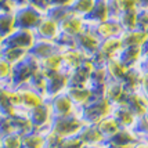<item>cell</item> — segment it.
Here are the masks:
<instances>
[{
	"label": "cell",
	"mask_w": 148,
	"mask_h": 148,
	"mask_svg": "<svg viewBox=\"0 0 148 148\" xmlns=\"http://www.w3.org/2000/svg\"><path fill=\"white\" fill-rule=\"evenodd\" d=\"M114 105L105 98H93L89 104H86L83 108H79L77 114L80 116V119L83 123H93V125H98L104 118L111 115Z\"/></svg>",
	"instance_id": "6da1fadb"
},
{
	"label": "cell",
	"mask_w": 148,
	"mask_h": 148,
	"mask_svg": "<svg viewBox=\"0 0 148 148\" xmlns=\"http://www.w3.org/2000/svg\"><path fill=\"white\" fill-rule=\"evenodd\" d=\"M83 121L80 119V116H79L76 111L75 114H71V115L53 118L49 130L56 133L57 136H60L61 138H66V137L79 134V132L83 127Z\"/></svg>",
	"instance_id": "7a4b0ae2"
},
{
	"label": "cell",
	"mask_w": 148,
	"mask_h": 148,
	"mask_svg": "<svg viewBox=\"0 0 148 148\" xmlns=\"http://www.w3.org/2000/svg\"><path fill=\"white\" fill-rule=\"evenodd\" d=\"M14 15H15L17 29L35 31L36 26L40 24V21L45 18V11H42L40 8L32 6V4L25 3L14 11Z\"/></svg>",
	"instance_id": "3957f363"
},
{
	"label": "cell",
	"mask_w": 148,
	"mask_h": 148,
	"mask_svg": "<svg viewBox=\"0 0 148 148\" xmlns=\"http://www.w3.org/2000/svg\"><path fill=\"white\" fill-rule=\"evenodd\" d=\"M40 71V65L36 58L28 54L21 62L14 65V76H13V87H22L26 86L28 82Z\"/></svg>",
	"instance_id": "277c9868"
},
{
	"label": "cell",
	"mask_w": 148,
	"mask_h": 148,
	"mask_svg": "<svg viewBox=\"0 0 148 148\" xmlns=\"http://www.w3.org/2000/svg\"><path fill=\"white\" fill-rule=\"evenodd\" d=\"M101 45V39L98 38L94 28L87 24L86 29L76 38V49H79L86 57H91L96 51H98Z\"/></svg>",
	"instance_id": "5b68a950"
},
{
	"label": "cell",
	"mask_w": 148,
	"mask_h": 148,
	"mask_svg": "<svg viewBox=\"0 0 148 148\" xmlns=\"http://www.w3.org/2000/svg\"><path fill=\"white\" fill-rule=\"evenodd\" d=\"M36 42V36L33 31H28V29H15L8 38L3 39L1 46H10V47H17V49H22L29 53L32 49L33 43Z\"/></svg>",
	"instance_id": "8992f818"
},
{
	"label": "cell",
	"mask_w": 148,
	"mask_h": 148,
	"mask_svg": "<svg viewBox=\"0 0 148 148\" xmlns=\"http://www.w3.org/2000/svg\"><path fill=\"white\" fill-rule=\"evenodd\" d=\"M50 104V108H51V114L53 118H58V116H66L75 114L77 111L76 105L73 104V101L71 100L69 94L64 91V93H60L57 96L51 97L47 100Z\"/></svg>",
	"instance_id": "52a82bcc"
},
{
	"label": "cell",
	"mask_w": 148,
	"mask_h": 148,
	"mask_svg": "<svg viewBox=\"0 0 148 148\" xmlns=\"http://www.w3.org/2000/svg\"><path fill=\"white\" fill-rule=\"evenodd\" d=\"M68 79L69 75L64 71L51 73L49 76H46V98H51V97L57 96L60 93H64L68 89Z\"/></svg>",
	"instance_id": "ba28073f"
},
{
	"label": "cell",
	"mask_w": 148,
	"mask_h": 148,
	"mask_svg": "<svg viewBox=\"0 0 148 148\" xmlns=\"http://www.w3.org/2000/svg\"><path fill=\"white\" fill-rule=\"evenodd\" d=\"M29 119L32 122L33 129L42 130V132L49 130L50 123L53 121V114L49 101H46L45 104H42L40 107L35 108V110L29 111Z\"/></svg>",
	"instance_id": "9c48e42d"
},
{
	"label": "cell",
	"mask_w": 148,
	"mask_h": 148,
	"mask_svg": "<svg viewBox=\"0 0 148 148\" xmlns=\"http://www.w3.org/2000/svg\"><path fill=\"white\" fill-rule=\"evenodd\" d=\"M33 32H35L36 39L56 42L58 39V36L61 35V29H60V24H58L57 21L49 18L45 14V18L40 21V24L36 26V29Z\"/></svg>",
	"instance_id": "30bf717a"
},
{
	"label": "cell",
	"mask_w": 148,
	"mask_h": 148,
	"mask_svg": "<svg viewBox=\"0 0 148 148\" xmlns=\"http://www.w3.org/2000/svg\"><path fill=\"white\" fill-rule=\"evenodd\" d=\"M123 105H125L136 118L144 116L148 111V100L144 97V94H143L140 90L127 93L125 101H123Z\"/></svg>",
	"instance_id": "8fae6325"
},
{
	"label": "cell",
	"mask_w": 148,
	"mask_h": 148,
	"mask_svg": "<svg viewBox=\"0 0 148 148\" xmlns=\"http://www.w3.org/2000/svg\"><path fill=\"white\" fill-rule=\"evenodd\" d=\"M93 66H94V65L91 64L90 60L87 58L79 68H76L73 72L69 73L68 87H86V86H89Z\"/></svg>",
	"instance_id": "7c38bea8"
},
{
	"label": "cell",
	"mask_w": 148,
	"mask_h": 148,
	"mask_svg": "<svg viewBox=\"0 0 148 148\" xmlns=\"http://www.w3.org/2000/svg\"><path fill=\"white\" fill-rule=\"evenodd\" d=\"M18 89V93H19V103H21V107L22 108H25L28 111H32L35 108H38L40 107L42 104H45L47 101V98H46L43 94H40L38 91L32 90V89H29V87H17Z\"/></svg>",
	"instance_id": "4fadbf2b"
},
{
	"label": "cell",
	"mask_w": 148,
	"mask_h": 148,
	"mask_svg": "<svg viewBox=\"0 0 148 148\" xmlns=\"http://www.w3.org/2000/svg\"><path fill=\"white\" fill-rule=\"evenodd\" d=\"M94 28L96 33L98 35V38L101 40L110 38H121L123 35V28L121 26L119 21L115 18H110L107 21H104L101 24H97V25H91Z\"/></svg>",
	"instance_id": "5bb4252c"
},
{
	"label": "cell",
	"mask_w": 148,
	"mask_h": 148,
	"mask_svg": "<svg viewBox=\"0 0 148 148\" xmlns=\"http://www.w3.org/2000/svg\"><path fill=\"white\" fill-rule=\"evenodd\" d=\"M86 26H87V24H86V19H84L83 17L72 13L69 17H66V18L60 24V29H61V33H65V35L77 38V36L86 29Z\"/></svg>",
	"instance_id": "9a60e30c"
},
{
	"label": "cell",
	"mask_w": 148,
	"mask_h": 148,
	"mask_svg": "<svg viewBox=\"0 0 148 148\" xmlns=\"http://www.w3.org/2000/svg\"><path fill=\"white\" fill-rule=\"evenodd\" d=\"M61 56H62V71L66 72L68 75L76 68H79L87 60V57L79 49H71V50L62 51Z\"/></svg>",
	"instance_id": "2e32d148"
},
{
	"label": "cell",
	"mask_w": 148,
	"mask_h": 148,
	"mask_svg": "<svg viewBox=\"0 0 148 148\" xmlns=\"http://www.w3.org/2000/svg\"><path fill=\"white\" fill-rule=\"evenodd\" d=\"M56 53H61L58 46L56 45V42H49V40H40L36 39V42L33 43L32 49L29 50V56H32L33 58H36L38 61L45 60V58L50 57Z\"/></svg>",
	"instance_id": "e0dca14e"
},
{
	"label": "cell",
	"mask_w": 148,
	"mask_h": 148,
	"mask_svg": "<svg viewBox=\"0 0 148 148\" xmlns=\"http://www.w3.org/2000/svg\"><path fill=\"white\" fill-rule=\"evenodd\" d=\"M110 7H108V0H96L94 7L87 17H84L86 24L89 25H97L104 21L110 19Z\"/></svg>",
	"instance_id": "ac0fdd59"
},
{
	"label": "cell",
	"mask_w": 148,
	"mask_h": 148,
	"mask_svg": "<svg viewBox=\"0 0 148 148\" xmlns=\"http://www.w3.org/2000/svg\"><path fill=\"white\" fill-rule=\"evenodd\" d=\"M77 136L84 145L86 144H105V137L103 136L101 130L98 129V125L84 123Z\"/></svg>",
	"instance_id": "d6986e66"
},
{
	"label": "cell",
	"mask_w": 148,
	"mask_h": 148,
	"mask_svg": "<svg viewBox=\"0 0 148 148\" xmlns=\"http://www.w3.org/2000/svg\"><path fill=\"white\" fill-rule=\"evenodd\" d=\"M126 94H127V91H126L122 82H119V80H108V83L105 86V98L112 105L123 104L125 98H126Z\"/></svg>",
	"instance_id": "ffe728a7"
},
{
	"label": "cell",
	"mask_w": 148,
	"mask_h": 148,
	"mask_svg": "<svg viewBox=\"0 0 148 148\" xmlns=\"http://www.w3.org/2000/svg\"><path fill=\"white\" fill-rule=\"evenodd\" d=\"M137 141H138V138L136 137V134L132 130L122 127L118 133H115L112 137H110V138L105 141V144L118 145V147H133Z\"/></svg>",
	"instance_id": "44dd1931"
},
{
	"label": "cell",
	"mask_w": 148,
	"mask_h": 148,
	"mask_svg": "<svg viewBox=\"0 0 148 148\" xmlns=\"http://www.w3.org/2000/svg\"><path fill=\"white\" fill-rule=\"evenodd\" d=\"M143 57V47H123L122 51L119 53L118 60L122 62L126 68H136L138 61Z\"/></svg>",
	"instance_id": "7402d4cb"
},
{
	"label": "cell",
	"mask_w": 148,
	"mask_h": 148,
	"mask_svg": "<svg viewBox=\"0 0 148 148\" xmlns=\"http://www.w3.org/2000/svg\"><path fill=\"white\" fill-rule=\"evenodd\" d=\"M66 93L69 94L71 100L73 101V104L76 105V108H83L86 104H89L93 98L91 90L89 86L86 87H68Z\"/></svg>",
	"instance_id": "603a6c76"
},
{
	"label": "cell",
	"mask_w": 148,
	"mask_h": 148,
	"mask_svg": "<svg viewBox=\"0 0 148 148\" xmlns=\"http://www.w3.org/2000/svg\"><path fill=\"white\" fill-rule=\"evenodd\" d=\"M111 115L115 118L118 123L125 127V129H130L136 122V118L132 112H130L123 104H118V105H114V108H112V112H111Z\"/></svg>",
	"instance_id": "cb8c5ba5"
},
{
	"label": "cell",
	"mask_w": 148,
	"mask_h": 148,
	"mask_svg": "<svg viewBox=\"0 0 148 148\" xmlns=\"http://www.w3.org/2000/svg\"><path fill=\"white\" fill-rule=\"evenodd\" d=\"M121 38L123 42V47H143L148 40V32L133 29V31L123 32Z\"/></svg>",
	"instance_id": "d4e9b609"
},
{
	"label": "cell",
	"mask_w": 148,
	"mask_h": 148,
	"mask_svg": "<svg viewBox=\"0 0 148 148\" xmlns=\"http://www.w3.org/2000/svg\"><path fill=\"white\" fill-rule=\"evenodd\" d=\"M22 145L24 148H46L47 145V137L46 132L33 129L29 133L22 136Z\"/></svg>",
	"instance_id": "484cf974"
},
{
	"label": "cell",
	"mask_w": 148,
	"mask_h": 148,
	"mask_svg": "<svg viewBox=\"0 0 148 148\" xmlns=\"http://www.w3.org/2000/svg\"><path fill=\"white\" fill-rule=\"evenodd\" d=\"M123 49V42L122 38H110L101 40V45H100V51L103 53L105 57L111 60V58H116L119 56V53L122 51Z\"/></svg>",
	"instance_id": "4316f807"
},
{
	"label": "cell",
	"mask_w": 148,
	"mask_h": 148,
	"mask_svg": "<svg viewBox=\"0 0 148 148\" xmlns=\"http://www.w3.org/2000/svg\"><path fill=\"white\" fill-rule=\"evenodd\" d=\"M39 65H40V71L45 73V76L62 71V56L61 53H56L45 60H40Z\"/></svg>",
	"instance_id": "83f0119b"
},
{
	"label": "cell",
	"mask_w": 148,
	"mask_h": 148,
	"mask_svg": "<svg viewBox=\"0 0 148 148\" xmlns=\"http://www.w3.org/2000/svg\"><path fill=\"white\" fill-rule=\"evenodd\" d=\"M143 79H144V75H143L141 72L137 69V66H136V68H130L129 71H127L126 76L123 77L122 83L127 93H130V91H137V90H140V87H141Z\"/></svg>",
	"instance_id": "f1b7e54d"
},
{
	"label": "cell",
	"mask_w": 148,
	"mask_h": 148,
	"mask_svg": "<svg viewBox=\"0 0 148 148\" xmlns=\"http://www.w3.org/2000/svg\"><path fill=\"white\" fill-rule=\"evenodd\" d=\"M105 68L108 72L110 80H119V82H122L123 77L126 76V73L129 71V68H126L118 58H111L105 64Z\"/></svg>",
	"instance_id": "f546056e"
},
{
	"label": "cell",
	"mask_w": 148,
	"mask_h": 148,
	"mask_svg": "<svg viewBox=\"0 0 148 148\" xmlns=\"http://www.w3.org/2000/svg\"><path fill=\"white\" fill-rule=\"evenodd\" d=\"M15 29H17V24H15L14 13L0 11V36L1 39L8 38Z\"/></svg>",
	"instance_id": "4dcf8cb0"
},
{
	"label": "cell",
	"mask_w": 148,
	"mask_h": 148,
	"mask_svg": "<svg viewBox=\"0 0 148 148\" xmlns=\"http://www.w3.org/2000/svg\"><path fill=\"white\" fill-rule=\"evenodd\" d=\"M29 53L22 49H17V47H10V46H1V58H4L10 64L17 65L21 62L24 58L28 57Z\"/></svg>",
	"instance_id": "1f68e13d"
},
{
	"label": "cell",
	"mask_w": 148,
	"mask_h": 148,
	"mask_svg": "<svg viewBox=\"0 0 148 148\" xmlns=\"http://www.w3.org/2000/svg\"><path fill=\"white\" fill-rule=\"evenodd\" d=\"M108 80H110V77H108V72H107L105 65L93 66V71H91L90 75V82H89L90 87H104V86H107Z\"/></svg>",
	"instance_id": "d6a6232c"
},
{
	"label": "cell",
	"mask_w": 148,
	"mask_h": 148,
	"mask_svg": "<svg viewBox=\"0 0 148 148\" xmlns=\"http://www.w3.org/2000/svg\"><path fill=\"white\" fill-rule=\"evenodd\" d=\"M98 129L101 130L103 136L105 137V141H107L110 137H112L115 133H118L119 130L122 129V126L118 123V121H116L114 116L110 115V116H107V118H104L103 121L98 123Z\"/></svg>",
	"instance_id": "836d02e7"
},
{
	"label": "cell",
	"mask_w": 148,
	"mask_h": 148,
	"mask_svg": "<svg viewBox=\"0 0 148 148\" xmlns=\"http://www.w3.org/2000/svg\"><path fill=\"white\" fill-rule=\"evenodd\" d=\"M13 76H14V65L0 58V86L13 87Z\"/></svg>",
	"instance_id": "e575fe53"
},
{
	"label": "cell",
	"mask_w": 148,
	"mask_h": 148,
	"mask_svg": "<svg viewBox=\"0 0 148 148\" xmlns=\"http://www.w3.org/2000/svg\"><path fill=\"white\" fill-rule=\"evenodd\" d=\"M118 21L125 32L136 29L137 28V10H129V11L122 13L119 15Z\"/></svg>",
	"instance_id": "d590c367"
},
{
	"label": "cell",
	"mask_w": 148,
	"mask_h": 148,
	"mask_svg": "<svg viewBox=\"0 0 148 148\" xmlns=\"http://www.w3.org/2000/svg\"><path fill=\"white\" fill-rule=\"evenodd\" d=\"M45 14L49 17V18H51V19H54V21H57L58 24H61L66 17H69L72 14V10L71 8H66V7L50 6V4H49L47 8H46Z\"/></svg>",
	"instance_id": "8d00e7d4"
},
{
	"label": "cell",
	"mask_w": 148,
	"mask_h": 148,
	"mask_svg": "<svg viewBox=\"0 0 148 148\" xmlns=\"http://www.w3.org/2000/svg\"><path fill=\"white\" fill-rule=\"evenodd\" d=\"M94 3L96 0H73L71 6V10L73 14L76 15H80V17H87L90 11L94 7Z\"/></svg>",
	"instance_id": "74e56055"
},
{
	"label": "cell",
	"mask_w": 148,
	"mask_h": 148,
	"mask_svg": "<svg viewBox=\"0 0 148 148\" xmlns=\"http://www.w3.org/2000/svg\"><path fill=\"white\" fill-rule=\"evenodd\" d=\"M0 148H24L22 136L17 134V133L3 136L0 138Z\"/></svg>",
	"instance_id": "f35d334b"
},
{
	"label": "cell",
	"mask_w": 148,
	"mask_h": 148,
	"mask_svg": "<svg viewBox=\"0 0 148 148\" xmlns=\"http://www.w3.org/2000/svg\"><path fill=\"white\" fill-rule=\"evenodd\" d=\"M56 45L58 46L60 51H66V50H71V49H76V38L69 36V35H65L61 33L58 39L56 40Z\"/></svg>",
	"instance_id": "ab89813d"
},
{
	"label": "cell",
	"mask_w": 148,
	"mask_h": 148,
	"mask_svg": "<svg viewBox=\"0 0 148 148\" xmlns=\"http://www.w3.org/2000/svg\"><path fill=\"white\" fill-rule=\"evenodd\" d=\"M136 29L148 32V8L137 10V28Z\"/></svg>",
	"instance_id": "60d3db41"
},
{
	"label": "cell",
	"mask_w": 148,
	"mask_h": 148,
	"mask_svg": "<svg viewBox=\"0 0 148 148\" xmlns=\"http://www.w3.org/2000/svg\"><path fill=\"white\" fill-rule=\"evenodd\" d=\"M84 144L82 143V140L79 138V136H72V137H66L62 138L60 148H82Z\"/></svg>",
	"instance_id": "b9f144b4"
},
{
	"label": "cell",
	"mask_w": 148,
	"mask_h": 148,
	"mask_svg": "<svg viewBox=\"0 0 148 148\" xmlns=\"http://www.w3.org/2000/svg\"><path fill=\"white\" fill-rule=\"evenodd\" d=\"M137 69L141 72L144 76L148 75V56H143L141 57V60H140L138 64H137Z\"/></svg>",
	"instance_id": "7bdbcfd3"
},
{
	"label": "cell",
	"mask_w": 148,
	"mask_h": 148,
	"mask_svg": "<svg viewBox=\"0 0 148 148\" xmlns=\"http://www.w3.org/2000/svg\"><path fill=\"white\" fill-rule=\"evenodd\" d=\"M28 4H32V6L38 7V8H40L42 11H46V8H47V6H49V3L46 1V0H25Z\"/></svg>",
	"instance_id": "ee69618b"
},
{
	"label": "cell",
	"mask_w": 148,
	"mask_h": 148,
	"mask_svg": "<svg viewBox=\"0 0 148 148\" xmlns=\"http://www.w3.org/2000/svg\"><path fill=\"white\" fill-rule=\"evenodd\" d=\"M73 0H51L49 4L50 6H58V7H66V8H71Z\"/></svg>",
	"instance_id": "f6af8a7d"
},
{
	"label": "cell",
	"mask_w": 148,
	"mask_h": 148,
	"mask_svg": "<svg viewBox=\"0 0 148 148\" xmlns=\"http://www.w3.org/2000/svg\"><path fill=\"white\" fill-rule=\"evenodd\" d=\"M140 91H141L144 97L148 100V75L147 76H144L143 79V83H141V87H140Z\"/></svg>",
	"instance_id": "bcb514c9"
},
{
	"label": "cell",
	"mask_w": 148,
	"mask_h": 148,
	"mask_svg": "<svg viewBox=\"0 0 148 148\" xmlns=\"http://www.w3.org/2000/svg\"><path fill=\"white\" fill-rule=\"evenodd\" d=\"M82 148H107L105 144H86Z\"/></svg>",
	"instance_id": "7dc6e473"
},
{
	"label": "cell",
	"mask_w": 148,
	"mask_h": 148,
	"mask_svg": "<svg viewBox=\"0 0 148 148\" xmlns=\"http://www.w3.org/2000/svg\"><path fill=\"white\" fill-rule=\"evenodd\" d=\"M140 1V8H148V0H138Z\"/></svg>",
	"instance_id": "c3c4849f"
},
{
	"label": "cell",
	"mask_w": 148,
	"mask_h": 148,
	"mask_svg": "<svg viewBox=\"0 0 148 148\" xmlns=\"http://www.w3.org/2000/svg\"><path fill=\"white\" fill-rule=\"evenodd\" d=\"M143 56H148V40L145 42V45L143 46Z\"/></svg>",
	"instance_id": "681fc988"
},
{
	"label": "cell",
	"mask_w": 148,
	"mask_h": 148,
	"mask_svg": "<svg viewBox=\"0 0 148 148\" xmlns=\"http://www.w3.org/2000/svg\"><path fill=\"white\" fill-rule=\"evenodd\" d=\"M107 148H132V147H118V145H110V144H105Z\"/></svg>",
	"instance_id": "f907efd6"
},
{
	"label": "cell",
	"mask_w": 148,
	"mask_h": 148,
	"mask_svg": "<svg viewBox=\"0 0 148 148\" xmlns=\"http://www.w3.org/2000/svg\"><path fill=\"white\" fill-rule=\"evenodd\" d=\"M0 58H1V45H0Z\"/></svg>",
	"instance_id": "816d5d0a"
},
{
	"label": "cell",
	"mask_w": 148,
	"mask_h": 148,
	"mask_svg": "<svg viewBox=\"0 0 148 148\" xmlns=\"http://www.w3.org/2000/svg\"><path fill=\"white\" fill-rule=\"evenodd\" d=\"M1 42H3V39H1V36H0V45H1Z\"/></svg>",
	"instance_id": "f5cc1de1"
},
{
	"label": "cell",
	"mask_w": 148,
	"mask_h": 148,
	"mask_svg": "<svg viewBox=\"0 0 148 148\" xmlns=\"http://www.w3.org/2000/svg\"><path fill=\"white\" fill-rule=\"evenodd\" d=\"M46 1H47V3H50V1H51V0H46Z\"/></svg>",
	"instance_id": "db71d44e"
},
{
	"label": "cell",
	"mask_w": 148,
	"mask_h": 148,
	"mask_svg": "<svg viewBox=\"0 0 148 148\" xmlns=\"http://www.w3.org/2000/svg\"><path fill=\"white\" fill-rule=\"evenodd\" d=\"M145 116H147V118H148V111H147V114H145Z\"/></svg>",
	"instance_id": "11a10c76"
},
{
	"label": "cell",
	"mask_w": 148,
	"mask_h": 148,
	"mask_svg": "<svg viewBox=\"0 0 148 148\" xmlns=\"http://www.w3.org/2000/svg\"><path fill=\"white\" fill-rule=\"evenodd\" d=\"M147 148H148V141H147Z\"/></svg>",
	"instance_id": "9f6ffc18"
},
{
	"label": "cell",
	"mask_w": 148,
	"mask_h": 148,
	"mask_svg": "<svg viewBox=\"0 0 148 148\" xmlns=\"http://www.w3.org/2000/svg\"><path fill=\"white\" fill-rule=\"evenodd\" d=\"M0 138H1V136H0Z\"/></svg>",
	"instance_id": "6f0895ef"
},
{
	"label": "cell",
	"mask_w": 148,
	"mask_h": 148,
	"mask_svg": "<svg viewBox=\"0 0 148 148\" xmlns=\"http://www.w3.org/2000/svg\"><path fill=\"white\" fill-rule=\"evenodd\" d=\"M0 115H1V114H0Z\"/></svg>",
	"instance_id": "680465c9"
}]
</instances>
